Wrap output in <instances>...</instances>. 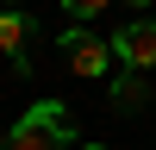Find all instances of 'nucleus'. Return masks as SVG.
Instances as JSON below:
<instances>
[{
    "label": "nucleus",
    "instance_id": "f257e3e1",
    "mask_svg": "<svg viewBox=\"0 0 156 150\" xmlns=\"http://www.w3.org/2000/svg\"><path fill=\"white\" fill-rule=\"evenodd\" d=\"M0 150H75V119L62 100H37L31 112H19Z\"/></svg>",
    "mask_w": 156,
    "mask_h": 150
},
{
    "label": "nucleus",
    "instance_id": "f03ea898",
    "mask_svg": "<svg viewBox=\"0 0 156 150\" xmlns=\"http://www.w3.org/2000/svg\"><path fill=\"white\" fill-rule=\"evenodd\" d=\"M106 50H112V62H119V69H137V75H144L150 62H156V19H131L125 31L106 38Z\"/></svg>",
    "mask_w": 156,
    "mask_h": 150
},
{
    "label": "nucleus",
    "instance_id": "7ed1b4c3",
    "mask_svg": "<svg viewBox=\"0 0 156 150\" xmlns=\"http://www.w3.org/2000/svg\"><path fill=\"white\" fill-rule=\"evenodd\" d=\"M62 56H69V69H75V75H106V69H112L106 38L81 31V25H69V31H62Z\"/></svg>",
    "mask_w": 156,
    "mask_h": 150
},
{
    "label": "nucleus",
    "instance_id": "20e7f679",
    "mask_svg": "<svg viewBox=\"0 0 156 150\" xmlns=\"http://www.w3.org/2000/svg\"><path fill=\"white\" fill-rule=\"evenodd\" d=\"M144 100H150V81L137 69H119V75H112V112H137Z\"/></svg>",
    "mask_w": 156,
    "mask_h": 150
},
{
    "label": "nucleus",
    "instance_id": "39448f33",
    "mask_svg": "<svg viewBox=\"0 0 156 150\" xmlns=\"http://www.w3.org/2000/svg\"><path fill=\"white\" fill-rule=\"evenodd\" d=\"M25 38H31L25 6H0V50H6V56H25Z\"/></svg>",
    "mask_w": 156,
    "mask_h": 150
},
{
    "label": "nucleus",
    "instance_id": "423d86ee",
    "mask_svg": "<svg viewBox=\"0 0 156 150\" xmlns=\"http://www.w3.org/2000/svg\"><path fill=\"white\" fill-rule=\"evenodd\" d=\"M62 12H69L75 25H87L94 12H106V0H62Z\"/></svg>",
    "mask_w": 156,
    "mask_h": 150
},
{
    "label": "nucleus",
    "instance_id": "0eeeda50",
    "mask_svg": "<svg viewBox=\"0 0 156 150\" xmlns=\"http://www.w3.org/2000/svg\"><path fill=\"white\" fill-rule=\"evenodd\" d=\"M125 6H150V0H125Z\"/></svg>",
    "mask_w": 156,
    "mask_h": 150
},
{
    "label": "nucleus",
    "instance_id": "6e6552de",
    "mask_svg": "<svg viewBox=\"0 0 156 150\" xmlns=\"http://www.w3.org/2000/svg\"><path fill=\"white\" fill-rule=\"evenodd\" d=\"M0 6H25V0H0Z\"/></svg>",
    "mask_w": 156,
    "mask_h": 150
},
{
    "label": "nucleus",
    "instance_id": "1a4fd4ad",
    "mask_svg": "<svg viewBox=\"0 0 156 150\" xmlns=\"http://www.w3.org/2000/svg\"><path fill=\"white\" fill-rule=\"evenodd\" d=\"M81 150H106V144H81Z\"/></svg>",
    "mask_w": 156,
    "mask_h": 150
}]
</instances>
